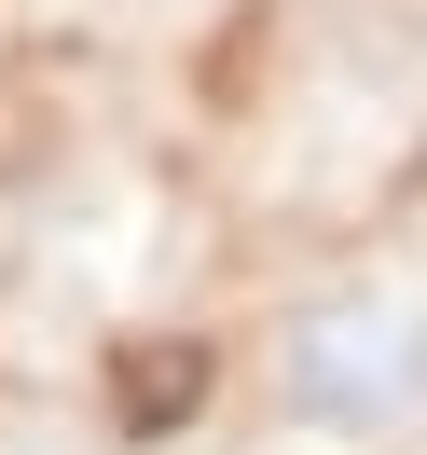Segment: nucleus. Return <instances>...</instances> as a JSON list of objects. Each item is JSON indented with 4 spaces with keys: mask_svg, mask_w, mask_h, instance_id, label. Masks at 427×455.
<instances>
[{
    "mask_svg": "<svg viewBox=\"0 0 427 455\" xmlns=\"http://www.w3.org/2000/svg\"><path fill=\"white\" fill-rule=\"evenodd\" d=\"M262 400L317 442H399L427 427V276H331L276 317Z\"/></svg>",
    "mask_w": 427,
    "mask_h": 455,
    "instance_id": "1",
    "label": "nucleus"
}]
</instances>
